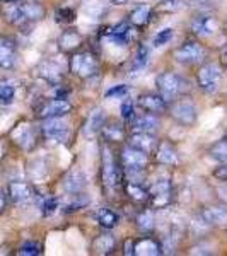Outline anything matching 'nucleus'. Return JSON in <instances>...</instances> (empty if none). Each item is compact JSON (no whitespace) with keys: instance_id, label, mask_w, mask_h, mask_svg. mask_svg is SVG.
<instances>
[{"instance_id":"6","label":"nucleus","mask_w":227,"mask_h":256,"mask_svg":"<svg viewBox=\"0 0 227 256\" xmlns=\"http://www.w3.org/2000/svg\"><path fill=\"white\" fill-rule=\"evenodd\" d=\"M205 55H207L205 48L196 41H186L174 52L176 60L181 64H196L202 58H205Z\"/></svg>"},{"instance_id":"2","label":"nucleus","mask_w":227,"mask_h":256,"mask_svg":"<svg viewBox=\"0 0 227 256\" xmlns=\"http://www.w3.org/2000/svg\"><path fill=\"white\" fill-rule=\"evenodd\" d=\"M196 80H198V86H200V89L205 90L207 94L217 92L218 86H220V80H222L220 67H218L217 64H205V65H202L200 70H198V74H196Z\"/></svg>"},{"instance_id":"7","label":"nucleus","mask_w":227,"mask_h":256,"mask_svg":"<svg viewBox=\"0 0 227 256\" xmlns=\"http://www.w3.org/2000/svg\"><path fill=\"white\" fill-rule=\"evenodd\" d=\"M102 183L104 186L108 188H113L114 184L118 183V168H116V162H114V158L111 154L110 147L102 146Z\"/></svg>"},{"instance_id":"40","label":"nucleus","mask_w":227,"mask_h":256,"mask_svg":"<svg viewBox=\"0 0 227 256\" xmlns=\"http://www.w3.org/2000/svg\"><path fill=\"white\" fill-rule=\"evenodd\" d=\"M126 193H128L130 198H134V200H137V202H144L147 198V192L142 186H138L137 183H130L128 186H126Z\"/></svg>"},{"instance_id":"20","label":"nucleus","mask_w":227,"mask_h":256,"mask_svg":"<svg viewBox=\"0 0 227 256\" xmlns=\"http://www.w3.org/2000/svg\"><path fill=\"white\" fill-rule=\"evenodd\" d=\"M150 195L154 198L156 205H164L169 202V195H171V183L168 180H158L150 188Z\"/></svg>"},{"instance_id":"3","label":"nucleus","mask_w":227,"mask_h":256,"mask_svg":"<svg viewBox=\"0 0 227 256\" xmlns=\"http://www.w3.org/2000/svg\"><path fill=\"white\" fill-rule=\"evenodd\" d=\"M43 132L44 138L52 144H64L68 140V135H70V126L67 122H64L60 118H48L46 122L43 123Z\"/></svg>"},{"instance_id":"8","label":"nucleus","mask_w":227,"mask_h":256,"mask_svg":"<svg viewBox=\"0 0 227 256\" xmlns=\"http://www.w3.org/2000/svg\"><path fill=\"white\" fill-rule=\"evenodd\" d=\"M70 110H72V104L67 101V99H53V101H48L46 104L43 106V108L40 110V118L43 120H48V118H64L65 114L70 113Z\"/></svg>"},{"instance_id":"21","label":"nucleus","mask_w":227,"mask_h":256,"mask_svg":"<svg viewBox=\"0 0 227 256\" xmlns=\"http://www.w3.org/2000/svg\"><path fill=\"white\" fill-rule=\"evenodd\" d=\"M134 30L128 26V24H118V26L111 28L108 36L110 40L113 41V43L116 44H122V46H125V44H128L132 40H134Z\"/></svg>"},{"instance_id":"1","label":"nucleus","mask_w":227,"mask_h":256,"mask_svg":"<svg viewBox=\"0 0 227 256\" xmlns=\"http://www.w3.org/2000/svg\"><path fill=\"white\" fill-rule=\"evenodd\" d=\"M156 86H158L160 96L166 99V101H172V99H176L183 92L184 80L174 72H162L156 79Z\"/></svg>"},{"instance_id":"17","label":"nucleus","mask_w":227,"mask_h":256,"mask_svg":"<svg viewBox=\"0 0 227 256\" xmlns=\"http://www.w3.org/2000/svg\"><path fill=\"white\" fill-rule=\"evenodd\" d=\"M202 220L207 226H226L227 224V208L226 207H208L202 214Z\"/></svg>"},{"instance_id":"34","label":"nucleus","mask_w":227,"mask_h":256,"mask_svg":"<svg viewBox=\"0 0 227 256\" xmlns=\"http://www.w3.org/2000/svg\"><path fill=\"white\" fill-rule=\"evenodd\" d=\"M137 226H138V230L140 232H150L156 226V218H154V214L152 212H144L140 214L138 218H137Z\"/></svg>"},{"instance_id":"47","label":"nucleus","mask_w":227,"mask_h":256,"mask_svg":"<svg viewBox=\"0 0 227 256\" xmlns=\"http://www.w3.org/2000/svg\"><path fill=\"white\" fill-rule=\"evenodd\" d=\"M6 205H7V195H6V192H4V190H0V214L4 212Z\"/></svg>"},{"instance_id":"14","label":"nucleus","mask_w":227,"mask_h":256,"mask_svg":"<svg viewBox=\"0 0 227 256\" xmlns=\"http://www.w3.org/2000/svg\"><path fill=\"white\" fill-rule=\"evenodd\" d=\"M123 162L132 171H137V169H142L147 164V154L137 147L128 146L123 150Z\"/></svg>"},{"instance_id":"38","label":"nucleus","mask_w":227,"mask_h":256,"mask_svg":"<svg viewBox=\"0 0 227 256\" xmlns=\"http://www.w3.org/2000/svg\"><path fill=\"white\" fill-rule=\"evenodd\" d=\"M19 254L22 256H38L41 254V244L36 241H26L19 250Z\"/></svg>"},{"instance_id":"5","label":"nucleus","mask_w":227,"mask_h":256,"mask_svg":"<svg viewBox=\"0 0 227 256\" xmlns=\"http://www.w3.org/2000/svg\"><path fill=\"white\" fill-rule=\"evenodd\" d=\"M171 116L180 122L181 125H186V126H192L195 125L196 118H198V111H196V106L193 104L192 101L188 99H181V101H176L171 108Z\"/></svg>"},{"instance_id":"44","label":"nucleus","mask_w":227,"mask_h":256,"mask_svg":"<svg viewBox=\"0 0 227 256\" xmlns=\"http://www.w3.org/2000/svg\"><path fill=\"white\" fill-rule=\"evenodd\" d=\"M126 90H128V88H126L125 84L114 86V88H111L108 92H106V98H122L126 94Z\"/></svg>"},{"instance_id":"23","label":"nucleus","mask_w":227,"mask_h":256,"mask_svg":"<svg viewBox=\"0 0 227 256\" xmlns=\"http://www.w3.org/2000/svg\"><path fill=\"white\" fill-rule=\"evenodd\" d=\"M106 0H82V9L86 16L92 19H99L106 12Z\"/></svg>"},{"instance_id":"50","label":"nucleus","mask_w":227,"mask_h":256,"mask_svg":"<svg viewBox=\"0 0 227 256\" xmlns=\"http://www.w3.org/2000/svg\"><path fill=\"white\" fill-rule=\"evenodd\" d=\"M2 156H4V147H2V144H0V159H2Z\"/></svg>"},{"instance_id":"43","label":"nucleus","mask_w":227,"mask_h":256,"mask_svg":"<svg viewBox=\"0 0 227 256\" xmlns=\"http://www.w3.org/2000/svg\"><path fill=\"white\" fill-rule=\"evenodd\" d=\"M122 116L126 120V122H132L135 118V110H134V102L132 101H125L122 104Z\"/></svg>"},{"instance_id":"28","label":"nucleus","mask_w":227,"mask_h":256,"mask_svg":"<svg viewBox=\"0 0 227 256\" xmlns=\"http://www.w3.org/2000/svg\"><path fill=\"white\" fill-rule=\"evenodd\" d=\"M94 250L98 254H110L114 250V238L110 234H102L94 241Z\"/></svg>"},{"instance_id":"10","label":"nucleus","mask_w":227,"mask_h":256,"mask_svg":"<svg viewBox=\"0 0 227 256\" xmlns=\"http://www.w3.org/2000/svg\"><path fill=\"white\" fill-rule=\"evenodd\" d=\"M7 193H9V198L14 204H30L32 202V198H34V192H32V188L30 186L28 183H22V181H12L9 184V190H7Z\"/></svg>"},{"instance_id":"27","label":"nucleus","mask_w":227,"mask_h":256,"mask_svg":"<svg viewBox=\"0 0 227 256\" xmlns=\"http://www.w3.org/2000/svg\"><path fill=\"white\" fill-rule=\"evenodd\" d=\"M160 253V248L156 241L152 239H144L138 244H135V254L140 256H156Z\"/></svg>"},{"instance_id":"42","label":"nucleus","mask_w":227,"mask_h":256,"mask_svg":"<svg viewBox=\"0 0 227 256\" xmlns=\"http://www.w3.org/2000/svg\"><path fill=\"white\" fill-rule=\"evenodd\" d=\"M101 130H102V134H104V137L108 138V140H122L123 138L122 128L116 126V125H110V126L102 125Z\"/></svg>"},{"instance_id":"37","label":"nucleus","mask_w":227,"mask_h":256,"mask_svg":"<svg viewBox=\"0 0 227 256\" xmlns=\"http://www.w3.org/2000/svg\"><path fill=\"white\" fill-rule=\"evenodd\" d=\"M147 64H148V48L146 44H140L137 50V55H135V60H134V67L140 70L146 67Z\"/></svg>"},{"instance_id":"30","label":"nucleus","mask_w":227,"mask_h":256,"mask_svg":"<svg viewBox=\"0 0 227 256\" xmlns=\"http://www.w3.org/2000/svg\"><path fill=\"white\" fill-rule=\"evenodd\" d=\"M98 222H99V226L104 227V229H113L118 222V216L110 208H101L98 212Z\"/></svg>"},{"instance_id":"46","label":"nucleus","mask_w":227,"mask_h":256,"mask_svg":"<svg viewBox=\"0 0 227 256\" xmlns=\"http://www.w3.org/2000/svg\"><path fill=\"white\" fill-rule=\"evenodd\" d=\"M214 176H216L217 180L226 181L227 183V164H222L220 168H217L216 171H214Z\"/></svg>"},{"instance_id":"16","label":"nucleus","mask_w":227,"mask_h":256,"mask_svg":"<svg viewBox=\"0 0 227 256\" xmlns=\"http://www.w3.org/2000/svg\"><path fill=\"white\" fill-rule=\"evenodd\" d=\"M132 130L142 132V134H156L159 128V120L154 114H142L132 120Z\"/></svg>"},{"instance_id":"9","label":"nucleus","mask_w":227,"mask_h":256,"mask_svg":"<svg viewBox=\"0 0 227 256\" xmlns=\"http://www.w3.org/2000/svg\"><path fill=\"white\" fill-rule=\"evenodd\" d=\"M88 186V178L82 169H72L64 180V190L70 195H79Z\"/></svg>"},{"instance_id":"12","label":"nucleus","mask_w":227,"mask_h":256,"mask_svg":"<svg viewBox=\"0 0 227 256\" xmlns=\"http://www.w3.org/2000/svg\"><path fill=\"white\" fill-rule=\"evenodd\" d=\"M138 104L148 113H164L168 111V101L158 92H147L138 98Z\"/></svg>"},{"instance_id":"18","label":"nucleus","mask_w":227,"mask_h":256,"mask_svg":"<svg viewBox=\"0 0 227 256\" xmlns=\"http://www.w3.org/2000/svg\"><path fill=\"white\" fill-rule=\"evenodd\" d=\"M130 146L137 147L146 154H150L152 150L158 146V140H156L154 134H142V132H135L130 138Z\"/></svg>"},{"instance_id":"36","label":"nucleus","mask_w":227,"mask_h":256,"mask_svg":"<svg viewBox=\"0 0 227 256\" xmlns=\"http://www.w3.org/2000/svg\"><path fill=\"white\" fill-rule=\"evenodd\" d=\"M172 36H174V31H172V28H164V30H160L158 34L154 36V46H164V44H168L169 41L172 40Z\"/></svg>"},{"instance_id":"13","label":"nucleus","mask_w":227,"mask_h":256,"mask_svg":"<svg viewBox=\"0 0 227 256\" xmlns=\"http://www.w3.org/2000/svg\"><path fill=\"white\" fill-rule=\"evenodd\" d=\"M218 24L217 20L210 16H200L192 22V31L195 32L196 36H202V38H208V36H214L217 31Z\"/></svg>"},{"instance_id":"11","label":"nucleus","mask_w":227,"mask_h":256,"mask_svg":"<svg viewBox=\"0 0 227 256\" xmlns=\"http://www.w3.org/2000/svg\"><path fill=\"white\" fill-rule=\"evenodd\" d=\"M2 12L7 22L14 24V26H24V24H28L26 14H24L22 9V0H18V2H4Z\"/></svg>"},{"instance_id":"29","label":"nucleus","mask_w":227,"mask_h":256,"mask_svg":"<svg viewBox=\"0 0 227 256\" xmlns=\"http://www.w3.org/2000/svg\"><path fill=\"white\" fill-rule=\"evenodd\" d=\"M210 158L220 164H227V138L218 140L210 147Z\"/></svg>"},{"instance_id":"48","label":"nucleus","mask_w":227,"mask_h":256,"mask_svg":"<svg viewBox=\"0 0 227 256\" xmlns=\"http://www.w3.org/2000/svg\"><path fill=\"white\" fill-rule=\"evenodd\" d=\"M125 254H135V244L132 241H126V244H125Z\"/></svg>"},{"instance_id":"33","label":"nucleus","mask_w":227,"mask_h":256,"mask_svg":"<svg viewBox=\"0 0 227 256\" xmlns=\"http://www.w3.org/2000/svg\"><path fill=\"white\" fill-rule=\"evenodd\" d=\"M48 172H50V168L46 166V162H44L43 159L34 160L30 168V174L32 180H44V178L48 176Z\"/></svg>"},{"instance_id":"52","label":"nucleus","mask_w":227,"mask_h":256,"mask_svg":"<svg viewBox=\"0 0 227 256\" xmlns=\"http://www.w3.org/2000/svg\"><path fill=\"white\" fill-rule=\"evenodd\" d=\"M226 58H227V52H226Z\"/></svg>"},{"instance_id":"45","label":"nucleus","mask_w":227,"mask_h":256,"mask_svg":"<svg viewBox=\"0 0 227 256\" xmlns=\"http://www.w3.org/2000/svg\"><path fill=\"white\" fill-rule=\"evenodd\" d=\"M88 205V198H80V202H72V204L67 205V210L65 212H76V210H80L82 207H86Z\"/></svg>"},{"instance_id":"4","label":"nucleus","mask_w":227,"mask_h":256,"mask_svg":"<svg viewBox=\"0 0 227 256\" xmlns=\"http://www.w3.org/2000/svg\"><path fill=\"white\" fill-rule=\"evenodd\" d=\"M70 68L80 79H89L98 72V62L90 53H77L70 60Z\"/></svg>"},{"instance_id":"26","label":"nucleus","mask_w":227,"mask_h":256,"mask_svg":"<svg viewBox=\"0 0 227 256\" xmlns=\"http://www.w3.org/2000/svg\"><path fill=\"white\" fill-rule=\"evenodd\" d=\"M150 12L152 10L148 6L135 7L130 14V22L134 24V26H146V24L148 22V19H150Z\"/></svg>"},{"instance_id":"39","label":"nucleus","mask_w":227,"mask_h":256,"mask_svg":"<svg viewBox=\"0 0 227 256\" xmlns=\"http://www.w3.org/2000/svg\"><path fill=\"white\" fill-rule=\"evenodd\" d=\"M56 208H58V200L53 198V196L44 198L43 204H41V214H43V217L53 216V214L56 212Z\"/></svg>"},{"instance_id":"15","label":"nucleus","mask_w":227,"mask_h":256,"mask_svg":"<svg viewBox=\"0 0 227 256\" xmlns=\"http://www.w3.org/2000/svg\"><path fill=\"white\" fill-rule=\"evenodd\" d=\"M16 58H18V52H16L14 41L0 38V68H12L16 65Z\"/></svg>"},{"instance_id":"19","label":"nucleus","mask_w":227,"mask_h":256,"mask_svg":"<svg viewBox=\"0 0 227 256\" xmlns=\"http://www.w3.org/2000/svg\"><path fill=\"white\" fill-rule=\"evenodd\" d=\"M102 125H104V113H102V110L96 108L94 111H90L88 122H86L84 125V137H92V135H96L98 132H101Z\"/></svg>"},{"instance_id":"31","label":"nucleus","mask_w":227,"mask_h":256,"mask_svg":"<svg viewBox=\"0 0 227 256\" xmlns=\"http://www.w3.org/2000/svg\"><path fill=\"white\" fill-rule=\"evenodd\" d=\"M40 76L44 77L48 82H58L60 79V68L53 62H44L40 67Z\"/></svg>"},{"instance_id":"22","label":"nucleus","mask_w":227,"mask_h":256,"mask_svg":"<svg viewBox=\"0 0 227 256\" xmlns=\"http://www.w3.org/2000/svg\"><path fill=\"white\" fill-rule=\"evenodd\" d=\"M156 158H158L159 162L168 164V166H172V164H178V154H176L174 147L168 142L159 144L158 152H156Z\"/></svg>"},{"instance_id":"24","label":"nucleus","mask_w":227,"mask_h":256,"mask_svg":"<svg viewBox=\"0 0 227 256\" xmlns=\"http://www.w3.org/2000/svg\"><path fill=\"white\" fill-rule=\"evenodd\" d=\"M14 138H16V142L22 148H26V150H30V148L34 146V134H32L30 125H20L18 130H16Z\"/></svg>"},{"instance_id":"51","label":"nucleus","mask_w":227,"mask_h":256,"mask_svg":"<svg viewBox=\"0 0 227 256\" xmlns=\"http://www.w3.org/2000/svg\"><path fill=\"white\" fill-rule=\"evenodd\" d=\"M2 2H18V0H2Z\"/></svg>"},{"instance_id":"41","label":"nucleus","mask_w":227,"mask_h":256,"mask_svg":"<svg viewBox=\"0 0 227 256\" xmlns=\"http://www.w3.org/2000/svg\"><path fill=\"white\" fill-rule=\"evenodd\" d=\"M55 19H56V22H60V24L62 22L68 24L76 19V12H74L72 9H68V7H62V9H58L55 12Z\"/></svg>"},{"instance_id":"35","label":"nucleus","mask_w":227,"mask_h":256,"mask_svg":"<svg viewBox=\"0 0 227 256\" xmlns=\"http://www.w3.org/2000/svg\"><path fill=\"white\" fill-rule=\"evenodd\" d=\"M79 43H80V36L77 34V32H72V31L64 32V36L60 38L62 48H65V50H70V48L79 46Z\"/></svg>"},{"instance_id":"49","label":"nucleus","mask_w":227,"mask_h":256,"mask_svg":"<svg viewBox=\"0 0 227 256\" xmlns=\"http://www.w3.org/2000/svg\"><path fill=\"white\" fill-rule=\"evenodd\" d=\"M113 4H116V6H125V4H128L130 0H111Z\"/></svg>"},{"instance_id":"25","label":"nucleus","mask_w":227,"mask_h":256,"mask_svg":"<svg viewBox=\"0 0 227 256\" xmlns=\"http://www.w3.org/2000/svg\"><path fill=\"white\" fill-rule=\"evenodd\" d=\"M22 9L26 14L28 22H34L44 18V9L40 2H22Z\"/></svg>"},{"instance_id":"32","label":"nucleus","mask_w":227,"mask_h":256,"mask_svg":"<svg viewBox=\"0 0 227 256\" xmlns=\"http://www.w3.org/2000/svg\"><path fill=\"white\" fill-rule=\"evenodd\" d=\"M16 98V88L7 80H0V104H10Z\"/></svg>"}]
</instances>
